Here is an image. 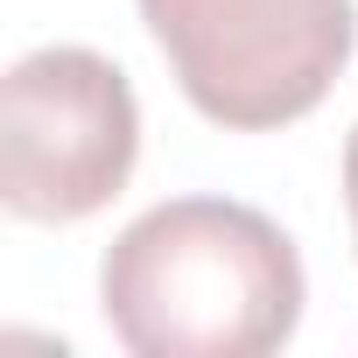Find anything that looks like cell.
I'll use <instances>...</instances> for the list:
<instances>
[{
    "label": "cell",
    "instance_id": "cell-3",
    "mask_svg": "<svg viewBox=\"0 0 358 358\" xmlns=\"http://www.w3.org/2000/svg\"><path fill=\"white\" fill-rule=\"evenodd\" d=\"M141 155V106L113 57L85 43L29 50L0 85V204L29 225L106 211Z\"/></svg>",
    "mask_w": 358,
    "mask_h": 358
},
{
    "label": "cell",
    "instance_id": "cell-4",
    "mask_svg": "<svg viewBox=\"0 0 358 358\" xmlns=\"http://www.w3.org/2000/svg\"><path fill=\"white\" fill-rule=\"evenodd\" d=\"M344 204H351V232H358V127L344 141Z\"/></svg>",
    "mask_w": 358,
    "mask_h": 358
},
{
    "label": "cell",
    "instance_id": "cell-2",
    "mask_svg": "<svg viewBox=\"0 0 358 358\" xmlns=\"http://www.w3.org/2000/svg\"><path fill=\"white\" fill-rule=\"evenodd\" d=\"M141 22L183 99L232 134L316 113L358 50L351 0H141Z\"/></svg>",
    "mask_w": 358,
    "mask_h": 358
},
{
    "label": "cell",
    "instance_id": "cell-1",
    "mask_svg": "<svg viewBox=\"0 0 358 358\" xmlns=\"http://www.w3.org/2000/svg\"><path fill=\"white\" fill-rule=\"evenodd\" d=\"M309 302L295 239L232 197L141 211L99 267V309L134 358H267Z\"/></svg>",
    "mask_w": 358,
    "mask_h": 358
}]
</instances>
